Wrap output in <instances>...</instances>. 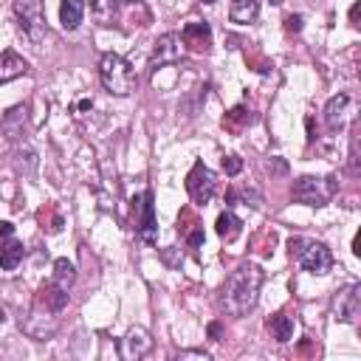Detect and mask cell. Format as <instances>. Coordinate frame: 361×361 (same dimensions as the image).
Returning <instances> with one entry per match:
<instances>
[{"label":"cell","mask_w":361,"mask_h":361,"mask_svg":"<svg viewBox=\"0 0 361 361\" xmlns=\"http://www.w3.org/2000/svg\"><path fill=\"white\" fill-rule=\"evenodd\" d=\"M243 169V161L237 155H223V172L226 175H237Z\"/></svg>","instance_id":"obj_25"},{"label":"cell","mask_w":361,"mask_h":361,"mask_svg":"<svg viewBox=\"0 0 361 361\" xmlns=\"http://www.w3.org/2000/svg\"><path fill=\"white\" fill-rule=\"evenodd\" d=\"M11 234H14V226H11L8 220H3V223H0V237H11Z\"/></svg>","instance_id":"obj_29"},{"label":"cell","mask_w":361,"mask_h":361,"mask_svg":"<svg viewBox=\"0 0 361 361\" xmlns=\"http://www.w3.org/2000/svg\"><path fill=\"white\" fill-rule=\"evenodd\" d=\"M259 288H262V268L254 265V262H240L223 285L220 307L228 316H245L257 307Z\"/></svg>","instance_id":"obj_1"},{"label":"cell","mask_w":361,"mask_h":361,"mask_svg":"<svg viewBox=\"0 0 361 361\" xmlns=\"http://www.w3.org/2000/svg\"><path fill=\"white\" fill-rule=\"evenodd\" d=\"M180 358H209V353H200V350H189V353H180Z\"/></svg>","instance_id":"obj_28"},{"label":"cell","mask_w":361,"mask_h":361,"mask_svg":"<svg viewBox=\"0 0 361 361\" xmlns=\"http://www.w3.org/2000/svg\"><path fill=\"white\" fill-rule=\"evenodd\" d=\"M214 189H217L214 172H212V169H209L203 161H197V164L189 169V175H186V192H189L192 203H197V206H206V203L212 200Z\"/></svg>","instance_id":"obj_6"},{"label":"cell","mask_w":361,"mask_h":361,"mask_svg":"<svg viewBox=\"0 0 361 361\" xmlns=\"http://www.w3.org/2000/svg\"><path fill=\"white\" fill-rule=\"evenodd\" d=\"M257 14H259V0H231V6H228L231 23H240V25L254 23Z\"/></svg>","instance_id":"obj_20"},{"label":"cell","mask_w":361,"mask_h":361,"mask_svg":"<svg viewBox=\"0 0 361 361\" xmlns=\"http://www.w3.org/2000/svg\"><path fill=\"white\" fill-rule=\"evenodd\" d=\"M186 54V45L180 39V34L169 31V34H161L155 39V48H152V68H164V65H175L180 62Z\"/></svg>","instance_id":"obj_8"},{"label":"cell","mask_w":361,"mask_h":361,"mask_svg":"<svg viewBox=\"0 0 361 361\" xmlns=\"http://www.w3.org/2000/svg\"><path fill=\"white\" fill-rule=\"evenodd\" d=\"M180 39H183L186 51H192V54H209L212 51V28H209V23H200V20L186 23L183 31H180Z\"/></svg>","instance_id":"obj_10"},{"label":"cell","mask_w":361,"mask_h":361,"mask_svg":"<svg viewBox=\"0 0 361 361\" xmlns=\"http://www.w3.org/2000/svg\"><path fill=\"white\" fill-rule=\"evenodd\" d=\"M268 333H271V338H276L279 344H285V341H290L293 338V319L288 316V313H274V316H268Z\"/></svg>","instance_id":"obj_18"},{"label":"cell","mask_w":361,"mask_h":361,"mask_svg":"<svg viewBox=\"0 0 361 361\" xmlns=\"http://www.w3.org/2000/svg\"><path fill=\"white\" fill-rule=\"evenodd\" d=\"M99 79H102L104 90L113 93V96H130L135 90V82H138V76L130 68V62L124 56L113 54V51L102 54V59H99Z\"/></svg>","instance_id":"obj_2"},{"label":"cell","mask_w":361,"mask_h":361,"mask_svg":"<svg viewBox=\"0 0 361 361\" xmlns=\"http://www.w3.org/2000/svg\"><path fill=\"white\" fill-rule=\"evenodd\" d=\"M3 319H6V313H3V307H0V324H3Z\"/></svg>","instance_id":"obj_31"},{"label":"cell","mask_w":361,"mask_h":361,"mask_svg":"<svg viewBox=\"0 0 361 361\" xmlns=\"http://www.w3.org/2000/svg\"><path fill=\"white\" fill-rule=\"evenodd\" d=\"M14 14L20 20V31L31 42H42L45 37V14H42V0H14Z\"/></svg>","instance_id":"obj_5"},{"label":"cell","mask_w":361,"mask_h":361,"mask_svg":"<svg viewBox=\"0 0 361 361\" xmlns=\"http://www.w3.org/2000/svg\"><path fill=\"white\" fill-rule=\"evenodd\" d=\"M285 31L299 34V31H302V14H288V17H285Z\"/></svg>","instance_id":"obj_26"},{"label":"cell","mask_w":361,"mask_h":361,"mask_svg":"<svg viewBox=\"0 0 361 361\" xmlns=\"http://www.w3.org/2000/svg\"><path fill=\"white\" fill-rule=\"evenodd\" d=\"M254 121V116L240 104V107H234V110H228L226 116H223V127L228 130V133H243V127H248Z\"/></svg>","instance_id":"obj_23"},{"label":"cell","mask_w":361,"mask_h":361,"mask_svg":"<svg viewBox=\"0 0 361 361\" xmlns=\"http://www.w3.org/2000/svg\"><path fill=\"white\" fill-rule=\"evenodd\" d=\"M358 8H361L358 3H355V6L350 8V23H353V25H358Z\"/></svg>","instance_id":"obj_30"},{"label":"cell","mask_w":361,"mask_h":361,"mask_svg":"<svg viewBox=\"0 0 361 361\" xmlns=\"http://www.w3.org/2000/svg\"><path fill=\"white\" fill-rule=\"evenodd\" d=\"M51 282H54V285H59V288H65V290H71V285L76 282V268H73V262H68L65 257H62V259H56V262H54Z\"/></svg>","instance_id":"obj_22"},{"label":"cell","mask_w":361,"mask_h":361,"mask_svg":"<svg viewBox=\"0 0 361 361\" xmlns=\"http://www.w3.org/2000/svg\"><path fill=\"white\" fill-rule=\"evenodd\" d=\"M149 350H152V336H149L144 327H133V330H127V336L121 338V347H118L121 358H127V361H135V358L147 355Z\"/></svg>","instance_id":"obj_12"},{"label":"cell","mask_w":361,"mask_h":361,"mask_svg":"<svg viewBox=\"0 0 361 361\" xmlns=\"http://www.w3.org/2000/svg\"><path fill=\"white\" fill-rule=\"evenodd\" d=\"M268 3H274V6H279V3H282V0H268Z\"/></svg>","instance_id":"obj_32"},{"label":"cell","mask_w":361,"mask_h":361,"mask_svg":"<svg viewBox=\"0 0 361 361\" xmlns=\"http://www.w3.org/2000/svg\"><path fill=\"white\" fill-rule=\"evenodd\" d=\"M87 3H90L93 17L102 25H113L116 23V17H118V0H87Z\"/></svg>","instance_id":"obj_21"},{"label":"cell","mask_w":361,"mask_h":361,"mask_svg":"<svg viewBox=\"0 0 361 361\" xmlns=\"http://www.w3.org/2000/svg\"><path fill=\"white\" fill-rule=\"evenodd\" d=\"M358 285L353 282V285H347L341 293H338V299H336V313H338V319L341 322H355V316H358Z\"/></svg>","instance_id":"obj_13"},{"label":"cell","mask_w":361,"mask_h":361,"mask_svg":"<svg viewBox=\"0 0 361 361\" xmlns=\"http://www.w3.org/2000/svg\"><path fill=\"white\" fill-rule=\"evenodd\" d=\"M214 228H217L220 240L231 243V240H237V237H240V231H243V220H240L234 212H228V209H226V212H220V214H217Z\"/></svg>","instance_id":"obj_19"},{"label":"cell","mask_w":361,"mask_h":361,"mask_svg":"<svg viewBox=\"0 0 361 361\" xmlns=\"http://www.w3.org/2000/svg\"><path fill=\"white\" fill-rule=\"evenodd\" d=\"M25 71H28V62L20 54H14V51H3L0 54V85L23 76Z\"/></svg>","instance_id":"obj_14"},{"label":"cell","mask_w":361,"mask_h":361,"mask_svg":"<svg viewBox=\"0 0 361 361\" xmlns=\"http://www.w3.org/2000/svg\"><path fill=\"white\" fill-rule=\"evenodd\" d=\"M82 17H85V0H62L59 3V23L65 31L79 28Z\"/></svg>","instance_id":"obj_17"},{"label":"cell","mask_w":361,"mask_h":361,"mask_svg":"<svg viewBox=\"0 0 361 361\" xmlns=\"http://www.w3.org/2000/svg\"><path fill=\"white\" fill-rule=\"evenodd\" d=\"M121 3H141V0H121Z\"/></svg>","instance_id":"obj_33"},{"label":"cell","mask_w":361,"mask_h":361,"mask_svg":"<svg viewBox=\"0 0 361 361\" xmlns=\"http://www.w3.org/2000/svg\"><path fill=\"white\" fill-rule=\"evenodd\" d=\"M68 296H71V293H68L65 288L48 282V285H42V290H39V305H45L48 313H62L65 305H68Z\"/></svg>","instance_id":"obj_15"},{"label":"cell","mask_w":361,"mask_h":361,"mask_svg":"<svg viewBox=\"0 0 361 361\" xmlns=\"http://www.w3.org/2000/svg\"><path fill=\"white\" fill-rule=\"evenodd\" d=\"M0 130L8 141H14V144L23 141L28 135V104H17V107L6 110L0 118Z\"/></svg>","instance_id":"obj_11"},{"label":"cell","mask_w":361,"mask_h":361,"mask_svg":"<svg viewBox=\"0 0 361 361\" xmlns=\"http://www.w3.org/2000/svg\"><path fill=\"white\" fill-rule=\"evenodd\" d=\"M135 203V231L138 237L152 245L158 240V220H155V203H152V192H141V197L133 200Z\"/></svg>","instance_id":"obj_7"},{"label":"cell","mask_w":361,"mask_h":361,"mask_svg":"<svg viewBox=\"0 0 361 361\" xmlns=\"http://www.w3.org/2000/svg\"><path fill=\"white\" fill-rule=\"evenodd\" d=\"M209 336H212L214 341H220V336H223V330H220V324H217V322H212V324H209Z\"/></svg>","instance_id":"obj_27"},{"label":"cell","mask_w":361,"mask_h":361,"mask_svg":"<svg viewBox=\"0 0 361 361\" xmlns=\"http://www.w3.org/2000/svg\"><path fill=\"white\" fill-rule=\"evenodd\" d=\"M25 257V248L20 240L14 237H6V243H0V268L3 271H14Z\"/></svg>","instance_id":"obj_16"},{"label":"cell","mask_w":361,"mask_h":361,"mask_svg":"<svg viewBox=\"0 0 361 361\" xmlns=\"http://www.w3.org/2000/svg\"><path fill=\"white\" fill-rule=\"evenodd\" d=\"M14 158H17L14 164H17L20 172H25V175L34 172V166H37V152H34V149H28V147H25V149H17Z\"/></svg>","instance_id":"obj_24"},{"label":"cell","mask_w":361,"mask_h":361,"mask_svg":"<svg viewBox=\"0 0 361 361\" xmlns=\"http://www.w3.org/2000/svg\"><path fill=\"white\" fill-rule=\"evenodd\" d=\"M200 3H214V0H200Z\"/></svg>","instance_id":"obj_34"},{"label":"cell","mask_w":361,"mask_h":361,"mask_svg":"<svg viewBox=\"0 0 361 361\" xmlns=\"http://www.w3.org/2000/svg\"><path fill=\"white\" fill-rule=\"evenodd\" d=\"M355 118V99L350 93H338L324 107V121L330 130H341Z\"/></svg>","instance_id":"obj_9"},{"label":"cell","mask_w":361,"mask_h":361,"mask_svg":"<svg viewBox=\"0 0 361 361\" xmlns=\"http://www.w3.org/2000/svg\"><path fill=\"white\" fill-rule=\"evenodd\" d=\"M290 257L310 274H327L333 268V254L324 243L319 240H305V237H290L288 243Z\"/></svg>","instance_id":"obj_3"},{"label":"cell","mask_w":361,"mask_h":361,"mask_svg":"<svg viewBox=\"0 0 361 361\" xmlns=\"http://www.w3.org/2000/svg\"><path fill=\"white\" fill-rule=\"evenodd\" d=\"M336 178H316V175H302L296 178L290 195L296 203H305V206H324L330 203V197L336 195Z\"/></svg>","instance_id":"obj_4"}]
</instances>
